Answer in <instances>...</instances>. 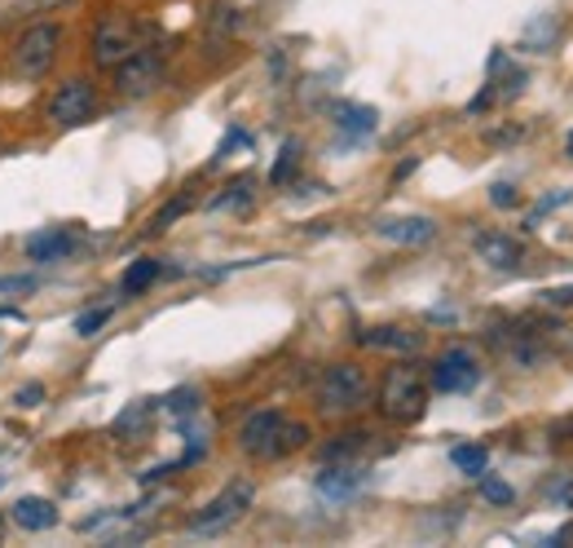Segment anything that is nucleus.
Listing matches in <instances>:
<instances>
[{
	"label": "nucleus",
	"instance_id": "nucleus-9",
	"mask_svg": "<svg viewBox=\"0 0 573 548\" xmlns=\"http://www.w3.org/2000/svg\"><path fill=\"white\" fill-rule=\"evenodd\" d=\"M93 111H97V93H93L88 80H66V84L53 93V102H49V120L62 124V128L84 124Z\"/></svg>",
	"mask_w": 573,
	"mask_h": 548
},
{
	"label": "nucleus",
	"instance_id": "nucleus-21",
	"mask_svg": "<svg viewBox=\"0 0 573 548\" xmlns=\"http://www.w3.org/2000/svg\"><path fill=\"white\" fill-rule=\"evenodd\" d=\"M450 461H455V469H463V474H486V465H490V452L486 447H477V443H463V447H455L450 452Z\"/></svg>",
	"mask_w": 573,
	"mask_h": 548
},
{
	"label": "nucleus",
	"instance_id": "nucleus-26",
	"mask_svg": "<svg viewBox=\"0 0 573 548\" xmlns=\"http://www.w3.org/2000/svg\"><path fill=\"white\" fill-rule=\"evenodd\" d=\"M490 204H494V208H517L521 195H517L512 182H494V186H490Z\"/></svg>",
	"mask_w": 573,
	"mask_h": 548
},
{
	"label": "nucleus",
	"instance_id": "nucleus-6",
	"mask_svg": "<svg viewBox=\"0 0 573 548\" xmlns=\"http://www.w3.org/2000/svg\"><path fill=\"white\" fill-rule=\"evenodd\" d=\"M164 80V58L155 49H133L119 66H115V93L119 97H146L155 93Z\"/></svg>",
	"mask_w": 573,
	"mask_h": 548
},
{
	"label": "nucleus",
	"instance_id": "nucleus-5",
	"mask_svg": "<svg viewBox=\"0 0 573 548\" xmlns=\"http://www.w3.org/2000/svg\"><path fill=\"white\" fill-rule=\"evenodd\" d=\"M252 500H257V487H252L248 478H239V483H230L212 505H204V509L190 518V531H195V536H217V531H226L230 523H239V518L252 509Z\"/></svg>",
	"mask_w": 573,
	"mask_h": 548
},
{
	"label": "nucleus",
	"instance_id": "nucleus-17",
	"mask_svg": "<svg viewBox=\"0 0 573 548\" xmlns=\"http://www.w3.org/2000/svg\"><path fill=\"white\" fill-rule=\"evenodd\" d=\"M331 115H335V124H340L344 133H353V137H366V133H375V124H379V111H375V106H357V102H335Z\"/></svg>",
	"mask_w": 573,
	"mask_h": 548
},
{
	"label": "nucleus",
	"instance_id": "nucleus-33",
	"mask_svg": "<svg viewBox=\"0 0 573 548\" xmlns=\"http://www.w3.org/2000/svg\"><path fill=\"white\" fill-rule=\"evenodd\" d=\"M235 146H248V133H239V128H235V133H230V137L221 142V151H217V159H226V155H230Z\"/></svg>",
	"mask_w": 573,
	"mask_h": 548
},
{
	"label": "nucleus",
	"instance_id": "nucleus-2",
	"mask_svg": "<svg viewBox=\"0 0 573 548\" xmlns=\"http://www.w3.org/2000/svg\"><path fill=\"white\" fill-rule=\"evenodd\" d=\"M379 412L397 425H415L428 412V381L419 368H388L379 385Z\"/></svg>",
	"mask_w": 573,
	"mask_h": 548
},
{
	"label": "nucleus",
	"instance_id": "nucleus-8",
	"mask_svg": "<svg viewBox=\"0 0 573 548\" xmlns=\"http://www.w3.org/2000/svg\"><path fill=\"white\" fill-rule=\"evenodd\" d=\"M133 49H137V27L128 18H106L93 35V62L106 71H115Z\"/></svg>",
	"mask_w": 573,
	"mask_h": 548
},
{
	"label": "nucleus",
	"instance_id": "nucleus-18",
	"mask_svg": "<svg viewBox=\"0 0 573 548\" xmlns=\"http://www.w3.org/2000/svg\"><path fill=\"white\" fill-rule=\"evenodd\" d=\"M309 443V425H300V421H283L279 425V434H274V443H270V456L265 461H283L291 452H300Z\"/></svg>",
	"mask_w": 573,
	"mask_h": 548
},
{
	"label": "nucleus",
	"instance_id": "nucleus-20",
	"mask_svg": "<svg viewBox=\"0 0 573 548\" xmlns=\"http://www.w3.org/2000/svg\"><path fill=\"white\" fill-rule=\"evenodd\" d=\"M366 447V434L362 430H353V434H340L335 443H326L317 456L326 461V465H335V461H357V452Z\"/></svg>",
	"mask_w": 573,
	"mask_h": 548
},
{
	"label": "nucleus",
	"instance_id": "nucleus-35",
	"mask_svg": "<svg viewBox=\"0 0 573 548\" xmlns=\"http://www.w3.org/2000/svg\"><path fill=\"white\" fill-rule=\"evenodd\" d=\"M0 487H4V478H0Z\"/></svg>",
	"mask_w": 573,
	"mask_h": 548
},
{
	"label": "nucleus",
	"instance_id": "nucleus-29",
	"mask_svg": "<svg viewBox=\"0 0 573 548\" xmlns=\"http://www.w3.org/2000/svg\"><path fill=\"white\" fill-rule=\"evenodd\" d=\"M190 208V199H177V204H168L164 213H155V221H150V230H168V221H177L181 213Z\"/></svg>",
	"mask_w": 573,
	"mask_h": 548
},
{
	"label": "nucleus",
	"instance_id": "nucleus-27",
	"mask_svg": "<svg viewBox=\"0 0 573 548\" xmlns=\"http://www.w3.org/2000/svg\"><path fill=\"white\" fill-rule=\"evenodd\" d=\"M22 292H35V279L31 275H4L0 279V297H22Z\"/></svg>",
	"mask_w": 573,
	"mask_h": 548
},
{
	"label": "nucleus",
	"instance_id": "nucleus-4",
	"mask_svg": "<svg viewBox=\"0 0 573 548\" xmlns=\"http://www.w3.org/2000/svg\"><path fill=\"white\" fill-rule=\"evenodd\" d=\"M543 332H548V328L517 323V328L499 332V337H494V345L503 350V359H508L512 368H521V372H539V368H548V363L556 359V345H552Z\"/></svg>",
	"mask_w": 573,
	"mask_h": 548
},
{
	"label": "nucleus",
	"instance_id": "nucleus-19",
	"mask_svg": "<svg viewBox=\"0 0 573 548\" xmlns=\"http://www.w3.org/2000/svg\"><path fill=\"white\" fill-rule=\"evenodd\" d=\"M164 275V266L155 261V257H142V261H133L128 270H124V297H137V292H146L155 279Z\"/></svg>",
	"mask_w": 573,
	"mask_h": 548
},
{
	"label": "nucleus",
	"instance_id": "nucleus-30",
	"mask_svg": "<svg viewBox=\"0 0 573 548\" xmlns=\"http://www.w3.org/2000/svg\"><path fill=\"white\" fill-rule=\"evenodd\" d=\"M248 190H252V182H235V186H230V195H221V199H212V208H230V204H248Z\"/></svg>",
	"mask_w": 573,
	"mask_h": 548
},
{
	"label": "nucleus",
	"instance_id": "nucleus-7",
	"mask_svg": "<svg viewBox=\"0 0 573 548\" xmlns=\"http://www.w3.org/2000/svg\"><path fill=\"white\" fill-rule=\"evenodd\" d=\"M477 381H481V359L463 345L446 350L433 363V390H441V394H468V390H477Z\"/></svg>",
	"mask_w": 573,
	"mask_h": 548
},
{
	"label": "nucleus",
	"instance_id": "nucleus-16",
	"mask_svg": "<svg viewBox=\"0 0 573 548\" xmlns=\"http://www.w3.org/2000/svg\"><path fill=\"white\" fill-rule=\"evenodd\" d=\"M9 518H13V527H22V531H49V527L58 523V509H53V500H44V496H22Z\"/></svg>",
	"mask_w": 573,
	"mask_h": 548
},
{
	"label": "nucleus",
	"instance_id": "nucleus-12",
	"mask_svg": "<svg viewBox=\"0 0 573 548\" xmlns=\"http://www.w3.org/2000/svg\"><path fill=\"white\" fill-rule=\"evenodd\" d=\"M362 483H366V469H362L357 461H335V465H326V469L313 478L317 496H326V500H348V496L362 492Z\"/></svg>",
	"mask_w": 573,
	"mask_h": 548
},
{
	"label": "nucleus",
	"instance_id": "nucleus-28",
	"mask_svg": "<svg viewBox=\"0 0 573 548\" xmlns=\"http://www.w3.org/2000/svg\"><path fill=\"white\" fill-rule=\"evenodd\" d=\"M106 319H111V310H88V314H80V319H75V332H80V337H93Z\"/></svg>",
	"mask_w": 573,
	"mask_h": 548
},
{
	"label": "nucleus",
	"instance_id": "nucleus-22",
	"mask_svg": "<svg viewBox=\"0 0 573 548\" xmlns=\"http://www.w3.org/2000/svg\"><path fill=\"white\" fill-rule=\"evenodd\" d=\"M146 416H150V399H142V403H133L119 421H115V434H137L142 425H146Z\"/></svg>",
	"mask_w": 573,
	"mask_h": 548
},
{
	"label": "nucleus",
	"instance_id": "nucleus-32",
	"mask_svg": "<svg viewBox=\"0 0 573 548\" xmlns=\"http://www.w3.org/2000/svg\"><path fill=\"white\" fill-rule=\"evenodd\" d=\"M543 301H552V306H573V283L570 288H548Z\"/></svg>",
	"mask_w": 573,
	"mask_h": 548
},
{
	"label": "nucleus",
	"instance_id": "nucleus-1",
	"mask_svg": "<svg viewBox=\"0 0 573 548\" xmlns=\"http://www.w3.org/2000/svg\"><path fill=\"white\" fill-rule=\"evenodd\" d=\"M313 399H317V412H326V416H348V412L366 407L371 381H366V372H362L357 363H331V368H322Z\"/></svg>",
	"mask_w": 573,
	"mask_h": 548
},
{
	"label": "nucleus",
	"instance_id": "nucleus-3",
	"mask_svg": "<svg viewBox=\"0 0 573 548\" xmlns=\"http://www.w3.org/2000/svg\"><path fill=\"white\" fill-rule=\"evenodd\" d=\"M58 44H62V31L53 22H35L18 35V49H13V71L22 80H40L53 71V58H58Z\"/></svg>",
	"mask_w": 573,
	"mask_h": 548
},
{
	"label": "nucleus",
	"instance_id": "nucleus-31",
	"mask_svg": "<svg viewBox=\"0 0 573 548\" xmlns=\"http://www.w3.org/2000/svg\"><path fill=\"white\" fill-rule=\"evenodd\" d=\"M40 399H44V385H35V381H31V385H22V390L13 394V403H18V407H40Z\"/></svg>",
	"mask_w": 573,
	"mask_h": 548
},
{
	"label": "nucleus",
	"instance_id": "nucleus-23",
	"mask_svg": "<svg viewBox=\"0 0 573 548\" xmlns=\"http://www.w3.org/2000/svg\"><path fill=\"white\" fill-rule=\"evenodd\" d=\"M295 164H300V142H286L283 155H279V164H274V173H270V182H274V186H283Z\"/></svg>",
	"mask_w": 573,
	"mask_h": 548
},
{
	"label": "nucleus",
	"instance_id": "nucleus-24",
	"mask_svg": "<svg viewBox=\"0 0 573 548\" xmlns=\"http://www.w3.org/2000/svg\"><path fill=\"white\" fill-rule=\"evenodd\" d=\"M164 407H168V412H177V416H195V412H199V390H177Z\"/></svg>",
	"mask_w": 573,
	"mask_h": 548
},
{
	"label": "nucleus",
	"instance_id": "nucleus-11",
	"mask_svg": "<svg viewBox=\"0 0 573 548\" xmlns=\"http://www.w3.org/2000/svg\"><path fill=\"white\" fill-rule=\"evenodd\" d=\"M472 252H477V261H486L490 270H521V261H525V244L512 239V235H499V230L472 235Z\"/></svg>",
	"mask_w": 573,
	"mask_h": 548
},
{
	"label": "nucleus",
	"instance_id": "nucleus-25",
	"mask_svg": "<svg viewBox=\"0 0 573 548\" xmlns=\"http://www.w3.org/2000/svg\"><path fill=\"white\" fill-rule=\"evenodd\" d=\"M481 496H486L490 505H512V500H517V492H512L508 483H499V478H486V483H481Z\"/></svg>",
	"mask_w": 573,
	"mask_h": 548
},
{
	"label": "nucleus",
	"instance_id": "nucleus-10",
	"mask_svg": "<svg viewBox=\"0 0 573 548\" xmlns=\"http://www.w3.org/2000/svg\"><path fill=\"white\" fill-rule=\"evenodd\" d=\"M375 235L388 239V244H402V248H424V244L437 239V221H433V217H419V213L379 217V221H375Z\"/></svg>",
	"mask_w": 573,
	"mask_h": 548
},
{
	"label": "nucleus",
	"instance_id": "nucleus-34",
	"mask_svg": "<svg viewBox=\"0 0 573 548\" xmlns=\"http://www.w3.org/2000/svg\"><path fill=\"white\" fill-rule=\"evenodd\" d=\"M570 155H573V133H570Z\"/></svg>",
	"mask_w": 573,
	"mask_h": 548
},
{
	"label": "nucleus",
	"instance_id": "nucleus-13",
	"mask_svg": "<svg viewBox=\"0 0 573 548\" xmlns=\"http://www.w3.org/2000/svg\"><path fill=\"white\" fill-rule=\"evenodd\" d=\"M286 416L283 412H252L248 421H243V430H239V447L252 456V461H265L270 456V443H274V434H279V425H283Z\"/></svg>",
	"mask_w": 573,
	"mask_h": 548
},
{
	"label": "nucleus",
	"instance_id": "nucleus-14",
	"mask_svg": "<svg viewBox=\"0 0 573 548\" xmlns=\"http://www.w3.org/2000/svg\"><path fill=\"white\" fill-rule=\"evenodd\" d=\"M357 341H362L366 350H379V354H419V350H424V332H415V328H397V323L366 328Z\"/></svg>",
	"mask_w": 573,
	"mask_h": 548
},
{
	"label": "nucleus",
	"instance_id": "nucleus-15",
	"mask_svg": "<svg viewBox=\"0 0 573 548\" xmlns=\"http://www.w3.org/2000/svg\"><path fill=\"white\" fill-rule=\"evenodd\" d=\"M75 244H80V239H75L71 230H44V235H31V239H27V257H31L35 266H49V261L71 257Z\"/></svg>",
	"mask_w": 573,
	"mask_h": 548
}]
</instances>
